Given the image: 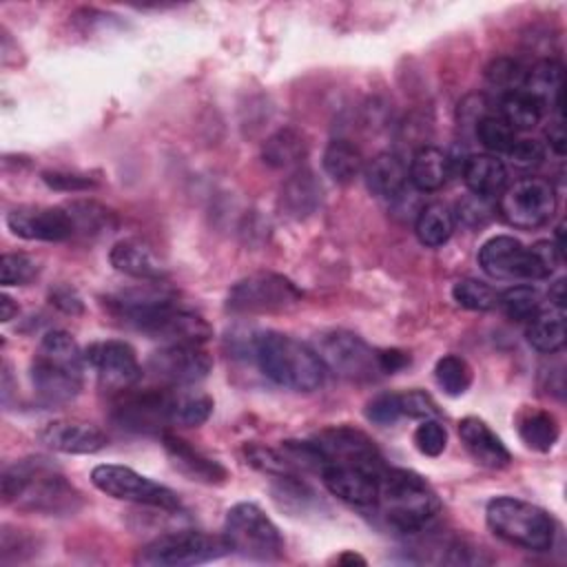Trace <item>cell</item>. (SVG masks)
I'll return each mask as SVG.
<instances>
[{
  "instance_id": "6da1fadb",
  "label": "cell",
  "mask_w": 567,
  "mask_h": 567,
  "mask_svg": "<svg viewBox=\"0 0 567 567\" xmlns=\"http://www.w3.org/2000/svg\"><path fill=\"white\" fill-rule=\"evenodd\" d=\"M0 494L4 505L44 516H69L82 505V494L44 456H27L11 463L2 472Z\"/></svg>"
},
{
  "instance_id": "7a4b0ae2",
  "label": "cell",
  "mask_w": 567,
  "mask_h": 567,
  "mask_svg": "<svg viewBox=\"0 0 567 567\" xmlns=\"http://www.w3.org/2000/svg\"><path fill=\"white\" fill-rule=\"evenodd\" d=\"M374 507L390 529L419 534L436 518L441 501L421 474L405 467H385L379 474Z\"/></svg>"
},
{
  "instance_id": "3957f363",
  "label": "cell",
  "mask_w": 567,
  "mask_h": 567,
  "mask_svg": "<svg viewBox=\"0 0 567 567\" xmlns=\"http://www.w3.org/2000/svg\"><path fill=\"white\" fill-rule=\"evenodd\" d=\"M252 354L261 374L281 388L312 392L326 381L328 368L319 352L290 334L275 330L261 332L252 341Z\"/></svg>"
},
{
  "instance_id": "277c9868",
  "label": "cell",
  "mask_w": 567,
  "mask_h": 567,
  "mask_svg": "<svg viewBox=\"0 0 567 567\" xmlns=\"http://www.w3.org/2000/svg\"><path fill=\"white\" fill-rule=\"evenodd\" d=\"M84 350L66 330H49L31 361V383L35 394L47 403H69L82 390Z\"/></svg>"
},
{
  "instance_id": "5b68a950",
  "label": "cell",
  "mask_w": 567,
  "mask_h": 567,
  "mask_svg": "<svg viewBox=\"0 0 567 567\" xmlns=\"http://www.w3.org/2000/svg\"><path fill=\"white\" fill-rule=\"evenodd\" d=\"M485 520L496 538L527 551H547L556 538L554 518L543 507L516 496L492 498Z\"/></svg>"
},
{
  "instance_id": "8992f818",
  "label": "cell",
  "mask_w": 567,
  "mask_h": 567,
  "mask_svg": "<svg viewBox=\"0 0 567 567\" xmlns=\"http://www.w3.org/2000/svg\"><path fill=\"white\" fill-rule=\"evenodd\" d=\"M221 536L230 551L252 560H277L286 543L279 527L255 503H235L224 518Z\"/></svg>"
},
{
  "instance_id": "52a82bcc",
  "label": "cell",
  "mask_w": 567,
  "mask_h": 567,
  "mask_svg": "<svg viewBox=\"0 0 567 567\" xmlns=\"http://www.w3.org/2000/svg\"><path fill=\"white\" fill-rule=\"evenodd\" d=\"M224 536H213L197 529L168 532L153 538L137 556V563L151 567H184L210 563L228 554Z\"/></svg>"
},
{
  "instance_id": "ba28073f",
  "label": "cell",
  "mask_w": 567,
  "mask_h": 567,
  "mask_svg": "<svg viewBox=\"0 0 567 567\" xmlns=\"http://www.w3.org/2000/svg\"><path fill=\"white\" fill-rule=\"evenodd\" d=\"M303 292L279 272H252L239 279L226 297V308L235 315H268L295 308Z\"/></svg>"
},
{
  "instance_id": "9c48e42d",
  "label": "cell",
  "mask_w": 567,
  "mask_h": 567,
  "mask_svg": "<svg viewBox=\"0 0 567 567\" xmlns=\"http://www.w3.org/2000/svg\"><path fill=\"white\" fill-rule=\"evenodd\" d=\"M91 483L102 494L117 501L148 505L164 512H177L182 507L179 496L171 487L155 483L148 476H142L140 472L126 465H115V463L95 465L91 472Z\"/></svg>"
},
{
  "instance_id": "30bf717a",
  "label": "cell",
  "mask_w": 567,
  "mask_h": 567,
  "mask_svg": "<svg viewBox=\"0 0 567 567\" xmlns=\"http://www.w3.org/2000/svg\"><path fill=\"white\" fill-rule=\"evenodd\" d=\"M173 388H148L140 392H122L113 405V421L128 432L162 434L175 425L177 394Z\"/></svg>"
},
{
  "instance_id": "8fae6325",
  "label": "cell",
  "mask_w": 567,
  "mask_h": 567,
  "mask_svg": "<svg viewBox=\"0 0 567 567\" xmlns=\"http://www.w3.org/2000/svg\"><path fill=\"white\" fill-rule=\"evenodd\" d=\"M558 206L556 188L545 177H523L507 186L498 197L501 217L514 228L545 226Z\"/></svg>"
},
{
  "instance_id": "7c38bea8",
  "label": "cell",
  "mask_w": 567,
  "mask_h": 567,
  "mask_svg": "<svg viewBox=\"0 0 567 567\" xmlns=\"http://www.w3.org/2000/svg\"><path fill=\"white\" fill-rule=\"evenodd\" d=\"M319 357L328 370L357 383L374 381L381 370L377 350H372L359 334L348 330H332L319 339Z\"/></svg>"
},
{
  "instance_id": "4fadbf2b",
  "label": "cell",
  "mask_w": 567,
  "mask_h": 567,
  "mask_svg": "<svg viewBox=\"0 0 567 567\" xmlns=\"http://www.w3.org/2000/svg\"><path fill=\"white\" fill-rule=\"evenodd\" d=\"M84 361L89 368H93L104 392L122 394L133 390L144 374L133 346L117 339L91 343L84 350Z\"/></svg>"
},
{
  "instance_id": "5bb4252c",
  "label": "cell",
  "mask_w": 567,
  "mask_h": 567,
  "mask_svg": "<svg viewBox=\"0 0 567 567\" xmlns=\"http://www.w3.org/2000/svg\"><path fill=\"white\" fill-rule=\"evenodd\" d=\"M148 374L166 388L195 385L213 370L210 354L195 343H171L151 352L146 361Z\"/></svg>"
},
{
  "instance_id": "9a60e30c",
  "label": "cell",
  "mask_w": 567,
  "mask_h": 567,
  "mask_svg": "<svg viewBox=\"0 0 567 567\" xmlns=\"http://www.w3.org/2000/svg\"><path fill=\"white\" fill-rule=\"evenodd\" d=\"M326 463H343L381 474L388 465L374 441L352 425H330L312 436Z\"/></svg>"
},
{
  "instance_id": "2e32d148",
  "label": "cell",
  "mask_w": 567,
  "mask_h": 567,
  "mask_svg": "<svg viewBox=\"0 0 567 567\" xmlns=\"http://www.w3.org/2000/svg\"><path fill=\"white\" fill-rule=\"evenodd\" d=\"M478 264L489 277L505 281H534L549 277L532 248H525L518 239L509 235L489 237L478 250Z\"/></svg>"
},
{
  "instance_id": "e0dca14e",
  "label": "cell",
  "mask_w": 567,
  "mask_h": 567,
  "mask_svg": "<svg viewBox=\"0 0 567 567\" xmlns=\"http://www.w3.org/2000/svg\"><path fill=\"white\" fill-rule=\"evenodd\" d=\"M9 230L29 241H64L75 237L66 206H20L7 213Z\"/></svg>"
},
{
  "instance_id": "ac0fdd59",
  "label": "cell",
  "mask_w": 567,
  "mask_h": 567,
  "mask_svg": "<svg viewBox=\"0 0 567 567\" xmlns=\"http://www.w3.org/2000/svg\"><path fill=\"white\" fill-rule=\"evenodd\" d=\"M38 441L62 454H95L106 445V434L86 421L53 419L40 427Z\"/></svg>"
},
{
  "instance_id": "d6986e66",
  "label": "cell",
  "mask_w": 567,
  "mask_h": 567,
  "mask_svg": "<svg viewBox=\"0 0 567 567\" xmlns=\"http://www.w3.org/2000/svg\"><path fill=\"white\" fill-rule=\"evenodd\" d=\"M319 474L326 489L332 496L357 507H374L379 492V474L343 463H326Z\"/></svg>"
},
{
  "instance_id": "ffe728a7",
  "label": "cell",
  "mask_w": 567,
  "mask_h": 567,
  "mask_svg": "<svg viewBox=\"0 0 567 567\" xmlns=\"http://www.w3.org/2000/svg\"><path fill=\"white\" fill-rule=\"evenodd\" d=\"M159 439H162L164 452L171 458V463L175 465V470L182 472L184 476H188L190 481L206 483V485H221L228 481V470L219 461L206 456L204 452L193 447L182 436L166 430L159 434Z\"/></svg>"
},
{
  "instance_id": "44dd1931",
  "label": "cell",
  "mask_w": 567,
  "mask_h": 567,
  "mask_svg": "<svg viewBox=\"0 0 567 567\" xmlns=\"http://www.w3.org/2000/svg\"><path fill=\"white\" fill-rule=\"evenodd\" d=\"M458 436L467 454L483 467L503 470L512 463V452L501 436L478 416H463L458 421Z\"/></svg>"
},
{
  "instance_id": "7402d4cb",
  "label": "cell",
  "mask_w": 567,
  "mask_h": 567,
  "mask_svg": "<svg viewBox=\"0 0 567 567\" xmlns=\"http://www.w3.org/2000/svg\"><path fill=\"white\" fill-rule=\"evenodd\" d=\"M321 204V184L308 168H295L281 186L279 206L290 219L310 217Z\"/></svg>"
},
{
  "instance_id": "603a6c76",
  "label": "cell",
  "mask_w": 567,
  "mask_h": 567,
  "mask_svg": "<svg viewBox=\"0 0 567 567\" xmlns=\"http://www.w3.org/2000/svg\"><path fill=\"white\" fill-rule=\"evenodd\" d=\"M363 177L372 195L392 199L396 193H401L408 186V164L403 155L394 151H383V153H377L363 166Z\"/></svg>"
},
{
  "instance_id": "cb8c5ba5",
  "label": "cell",
  "mask_w": 567,
  "mask_h": 567,
  "mask_svg": "<svg viewBox=\"0 0 567 567\" xmlns=\"http://www.w3.org/2000/svg\"><path fill=\"white\" fill-rule=\"evenodd\" d=\"M111 266L128 277L155 281L164 275V268L155 252L140 239H120L109 252Z\"/></svg>"
},
{
  "instance_id": "d4e9b609",
  "label": "cell",
  "mask_w": 567,
  "mask_h": 567,
  "mask_svg": "<svg viewBox=\"0 0 567 567\" xmlns=\"http://www.w3.org/2000/svg\"><path fill=\"white\" fill-rule=\"evenodd\" d=\"M450 171H452L450 155L436 146L425 144L412 153V159L408 166V177H410V184L419 193H432V190H439L447 182Z\"/></svg>"
},
{
  "instance_id": "484cf974",
  "label": "cell",
  "mask_w": 567,
  "mask_h": 567,
  "mask_svg": "<svg viewBox=\"0 0 567 567\" xmlns=\"http://www.w3.org/2000/svg\"><path fill=\"white\" fill-rule=\"evenodd\" d=\"M523 91H527L532 97H536L543 109L549 106L563 117V64L547 58L536 62L523 80Z\"/></svg>"
},
{
  "instance_id": "4316f807",
  "label": "cell",
  "mask_w": 567,
  "mask_h": 567,
  "mask_svg": "<svg viewBox=\"0 0 567 567\" xmlns=\"http://www.w3.org/2000/svg\"><path fill=\"white\" fill-rule=\"evenodd\" d=\"M463 179L478 197H496L505 190L507 168L496 155H470L463 164Z\"/></svg>"
},
{
  "instance_id": "83f0119b",
  "label": "cell",
  "mask_w": 567,
  "mask_h": 567,
  "mask_svg": "<svg viewBox=\"0 0 567 567\" xmlns=\"http://www.w3.org/2000/svg\"><path fill=\"white\" fill-rule=\"evenodd\" d=\"M527 343L545 354H554L565 346V308L551 306L540 308L529 321L525 330Z\"/></svg>"
},
{
  "instance_id": "f1b7e54d",
  "label": "cell",
  "mask_w": 567,
  "mask_h": 567,
  "mask_svg": "<svg viewBox=\"0 0 567 567\" xmlns=\"http://www.w3.org/2000/svg\"><path fill=\"white\" fill-rule=\"evenodd\" d=\"M303 157H306V140L292 126H284L275 131L261 144V159L272 168H299Z\"/></svg>"
},
{
  "instance_id": "f546056e",
  "label": "cell",
  "mask_w": 567,
  "mask_h": 567,
  "mask_svg": "<svg viewBox=\"0 0 567 567\" xmlns=\"http://www.w3.org/2000/svg\"><path fill=\"white\" fill-rule=\"evenodd\" d=\"M454 213L441 202L425 204L414 219V233L419 241L427 248H439L447 244L454 233Z\"/></svg>"
},
{
  "instance_id": "4dcf8cb0",
  "label": "cell",
  "mask_w": 567,
  "mask_h": 567,
  "mask_svg": "<svg viewBox=\"0 0 567 567\" xmlns=\"http://www.w3.org/2000/svg\"><path fill=\"white\" fill-rule=\"evenodd\" d=\"M326 175L337 184H350L363 173V155L348 140H332L321 157Z\"/></svg>"
},
{
  "instance_id": "1f68e13d",
  "label": "cell",
  "mask_w": 567,
  "mask_h": 567,
  "mask_svg": "<svg viewBox=\"0 0 567 567\" xmlns=\"http://www.w3.org/2000/svg\"><path fill=\"white\" fill-rule=\"evenodd\" d=\"M518 436L529 450L549 452L560 436V427L551 412L532 410L518 421Z\"/></svg>"
},
{
  "instance_id": "d6a6232c",
  "label": "cell",
  "mask_w": 567,
  "mask_h": 567,
  "mask_svg": "<svg viewBox=\"0 0 567 567\" xmlns=\"http://www.w3.org/2000/svg\"><path fill=\"white\" fill-rule=\"evenodd\" d=\"M501 117L518 133L534 128L543 117V104L527 91H507L501 100Z\"/></svg>"
},
{
  "instance_id": "836d02e7",
  "label": "cell",
  "mask_w": 567,
  "mask_h": 567,
  "mask_svg": "<svg viewBox=\"0 0 567 567\" xmlns=\"http://www.w3.org/2000/svg\"><path fill=\"white\" fill-rule=\"evenodd\" d=\"M64 206L73 219L75 235H97L115 224L113 213L93 199H73Z\"/></svg>"
},
{
  "instance_id": "e575fe53",
  "label": "cell",
  "mask_w": 567,
  "mask_h": 567,
  "mask_svg": "<svg viewBox=\"0 0 567 567\" xmlns=\"http://www.w3.org/2000/svg\"><path fill=\"white\" fill-rule=\"evenodd\" d=\"M434 379L447 396H461L470 390L474 372L463 357L445 354L434 365Z\"/></svg>"
},
{
  "instance_id": "d590c367",
  "label": "cell",
  "mask_w": 567,
  "mask_h": 567,
  "mask_svg": "<svg viewBox=\"0 0 567 567\" xmlns=\"http://www.w3.org/2000/svg\"><path fill=\"white\" fill-rule=\"evenodd\" d=\"M498 306L507 319L529 321L543 308V297L534 286L520 284V286H512V288L503 290L498 295Z\"/></svg>"
},
{
  "instance_id": "8d00e7d4",
  "label": "cell",
  "mask_w": 567,
  "mask_h": 567,
  "mask_svg": "<svg viewBox=\"0 0 567 567\" xmlns=\"http://www.w3.org/2000/svg\"><path fill=\"white\" fill-rule=\"evenodd\" d=\"M452 299L461 308L476 310V312H485V310H492L498 306V292L489 284L472 279V277L458 279L452 286Z\"/></svg>"
},
{
  "instance_id": "74e56055",
  "label": "cell",
  "mask_w": 567,
  "mask_h": 567,
  "mask_svg": "<svg viewBox=\"0 0 567 567\" xmlns=\"http://www.w3.org/2000/svg\"><path fill=\"white\" fill-rule=\"evenodd\" d=\"M476 137L494 155H507L518 140L516 131L496 115H485L476 122Z\"/></svg>"
},
{
  "instance_id": "f35d334b",
  "label": "cell",
  "mask_w": 567,
  "mask_h": 567,
  "mask_svg": "<svg viewBox=\"0 0 567 567\" xmlns=\"http://www.w3.org/2000/svg\"><path fill=\"white\" fill-rule=\"evenodd\" d=\"M40 275V264L24 252H4L0 257V284L27 286Z\"/></svg>"
},
{
  "instance_id": "ab89813d",
  "label": "cell",
  "mask_w": 567,
  "mask_h": 567,
  "mask_svg": "<svg viewBox=\"0 0 567 567\" xmlns=\"http://www.w3.org/2000/svg\"><path fill=\"white\" fill-rule=\"evenodd\" d=\"M244 458L255 470L268 474V476H281V474H297L292 465L286 461V456L279 452V447H266L259 443H246L244 445Z\"/></svg>"
},
{
  "instance_id": "60d3db41",
  "label": "cell",
  "mask_w": 567,
  "mask_h": 567,
  "mask_svg": "<svg viewBox=\"0 0 567 567\" xmlns=\"http://www.w3.org/2000/svg\"><path fill=\"white\" fill-rule=\"evenodd\" d=\"M213 412V399L206 394H177L175 425L197 427L208 421Z\"/></svg>"
},
{
  "instance_id": "b9f144b4",
  "label": "cell",
  "mask_w": 567,
  "mask_h": 567,
  "mask_svg": "<svg viewBox=\"0 0 567 567\" xmlns=\"http://www.w3.org/2000/svg\"><path fill=\"white\" fill-rule=\"evenodd\" d=\"M414 445L425 456H439L447 447V430L439 419H425L414 430Z\"/></svg>"
},
{
  "instance_id": "7bdbcfd3",
  "label": "cell",
  "mask_w": 567,
  "mask_h": 567,
  "mask_svg": "<svg viewBox=\"0 0 567 567\" xmlns=\"http://www.w3.org/2000/svg\"><path fill=\"white\" fill-rule=\"evenodd\" d=\"M494 213V206L489 204L487 197H478L474 193L465 195L458 204H456V210H454V221L463 224L465 228H478L483 224L489 221Z\"/></svg>"
},
{
  "instance_id": "ee69618b",
  "label": "cell",
  "mask_w": 567,
  "mask_h": 567,
  "mask_svg": "<svg viewBox=\"0 0 567 567\" xmlns=\"http://www.w3.org/2000/svg\"><path fill=\"white\" fill-rule=\"evenodd\" d=\"M365 416H368L370 423H377V425H383V427L385 425H394L403 416L399 394H394V392L377 394L374 399L368 401Z\"/></svg>"
},
{
  "instance_id": "f6af8a7d",
  "label": "cell",
  "mask_w": 567,
  "mask_h": 567,
  "mask_svg": "<svg viewBox=\"0 0 567 567\" xmlns=\"http://www.w3.org/2000/svg\"><path fill=\"white\" fill-rule=\"evenodd\" d=\"M525 73H527V71H525L516 60H512V58H496V60L487 66V71H485L487 80H489L494 86H503V89H509V91H516V89L523 86Z\"/></svg>"
},
{
  "instance_id": "bcb514c9",
  "label": "cell",
  "mask_w": 567,
  "mask_h": 567,
  "mask_svg": "<svg viewBox=\"0 0 567 567\" xmlns=\"http://www.w3.org/2000/svg\"><path fill=\"white\" fill-rule=\"evenodd\" d=\"M399 401H401V412L403 416H412V419H439L441 410L436 405V401L423 392V390H410V392H403L399 394Z\"/></svg>"
},
{
  "instance_id": "7dc6e473",
  "label": "cell",
  "mask_w": 567,
  "mask_h": 567,
  "mask_svg": "<svg viewBox=\"0 0 567 567\" xmlns=\"http://www.w3.org/2000/svg\"><path fill=\"white\" fill-rule=\"evenodd\" d=\"M42 182L49 188L62 190V193H80V190H89V188L95 186V179L84 177V175L64 173V171H44L42 173Z\"/></svg>"
},
{
  "instance_id": "c3c4849f",
  "label": "cell",
  "mask_w": 567,
  "mask_h": 567,
  "mask_svg": "<svg viewBox=\"0 0 567 567\" xmlns=\"http://www.w3.org/2000/svg\"><path fill=\"white\" fill-rule=\"evenodd\" d=\"M507 157L512 159V164H516L520 168H532V166L543 164L545 146L538 140H516V144L512 146Z\"/></svg>"
},
{
  "instance_id": "681fc988",
  "label": "cell",
  "mask_w": 567,
  "mask_h": 567,
  "mask_svg": "<svg viewBox=\"0 0 567 567\" xmlns=\"http://www.w3.org/2000/svg\"><path fill=\"white\" fill-rule=\"evenodd\" d=\"M49 299L58 310H62L66 315H80L82 312V299L71 286H58L55 290H51Z\"/></svg>"
},
{
  "instance_id": "f907efd6",
  "label": "cell",
  "mask_w": 567,
  "mask_h": 567,
  "mask_svg": "<svg viewBox=\"0 0 567 567\" xmlns=\"http://www.w3.org/2000/svg\"><path fill=\"white\" fill-rule=\"evenodd\" d=\"M377 361H379L381 374H394V372H399V370L410 365V354L399 350V348L377 350Z\"/></svg>"
},
{
  "instance_id": "816d5d0a",
  "label": "cell",
  "mask_w": 567,
  "mask_h": 567,
  "mask_svg": "<svg viewBox=\"0 0 567 567\" xmlns=\"http://www.w3.org/2000/svg\"><path fill=\"white\" fill-rule=\"evenodd\" d=\"M547 140H549V148L556 155H565V128H563V120H558L556 124H551L547 128Z\"/></svg>"
},
{
  "instance_id": "f5cc1de1",
  "label": "cell",
  "mask_w": 567,
  "mask_h": 567,
  "mask_svg": "<svg viewBox=\"0 0 567 567\" xmlns=\"http://www.w3.org/2000/svg\"><path fill=\"white\" fill-rule=\"evenodd\" d=\"M18 315V303L9 295H0V321H11Z\"/></svg>"
},
{
  "instance_id": "db71d44e",
  "label": "cell",
  "mask_w": 567,
  "mask_h": 567,
  "mask_svg": "<svg viewBox=\"0 0 567 567\" xmlns=\"http://www.w3.org/2000/svg\"><path fill=\"white\" fill-rule=\"evenodd\" d=\"M549 301H551V306L565 308V279L554 281V286L549 288Z\"/></svg>"
},
{
  "instance_id": "11a10c76",
  "label": "cell",
  "mask_w": 567,
  "mask_h": 567,
  "mask_svg": "<svg viewBox=\"0 0 567 567\" xmlns=\"http://www.w3.org/2000/svg\"><path fill=\"white\" fill-rule=\"evenodd\" d=\"M337 563L339 565H354V563H359V565H365V558L363 556H359V554H354V551H343L339 558H337Z\"/></svg>"
}]
</instances>
